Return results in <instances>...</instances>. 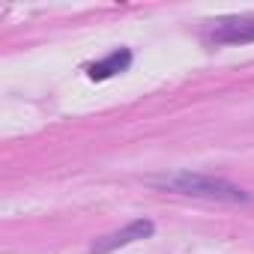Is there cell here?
Wrapping results in <instances>:
<instances>
[{
	"instance_id": "4",
	"label": "cell",
	"mask_w": 254,
	"mask_h": 254,
	"mask_svg": "<svg viewBox=\"0 0 254 254\" xmlns=\"http://www.w3.org/2000/svg\"><path fill=\"white\" fill-rule=\"evenodd\" d=\"M129 66H132V51H129V48H120V51L108 54L105 60L93 63V66L87 69V75H90L93 81H108V78H114V75L126 72Z\"/></svg>"
},
{
	"instance_id": "3",
	"label": "cell",
	"mask_w": 254,
	"mask_h": 254,
	"mask_svg": "<svg viewBox=\"0 0 254 254\" xmlns=\"http://www.w3.org/2000/svg\"><path fill=\"white\" fill-rule=\"evenodd\" d=\"M209 42L212 45H248V42H254V15L215 24L209 33Z\"/></svg>"
},
{
	"instance_id": "1",
	"label": "cell",
	"mask_w": 254,
	"mask_h": 254,
	"mask_svg": "<svg viewBox=\"0 0 254 254\" xmlns=\"http://www.w3.org/2000/svg\"><path fill=\"white\" fill-rule=\"evenodd\" d=\"M165 189L180 191V194H191V197H206V200H221V203H245L248 191H242L239 186L218 180V177H206V174H174L165 180Z\"/></svg>"
},
{
	"instance_id": "2",
	"label": "cell",
	"mask_w": 254,
	"mask_h": 254,
	"mask_svg": "<svg viewBox=\"0 0 254 254\" xmlns=\"http://www.w3.org/2000/svg\"><path fill=\"white\" fill-rule=\"evenodd\" d=\"M153 230H156V227H153L150 218H135V221L126 224L123 230H114V233L96 239V242L90 245V254H111V251H117V248H126V245H132V242H138V239L153 236Z\"/></svg>"
}]
</instances>
